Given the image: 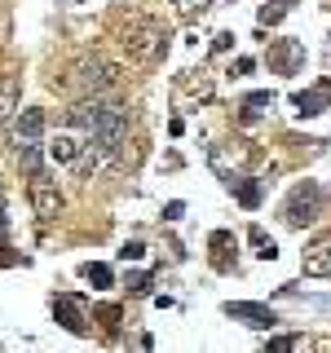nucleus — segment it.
Wrapping results in <instances>:
<instances>
[{
    "label": "nucleus",
    "instance_id": "18",
    "mask_svg": "<svg viewBox=\"0 0 331 353\" xmlns=\"http://www.w3.org/2000/svg\"><path fill=\"white\" fill-rule=\"evenodd\" d=\"M296 0H270V5H261V27H274V22H283L287 14H292Z\"/></svg>",
    "mask_w": 331,
    "mask_h": 353
},
{
    "label": "nucleus",
    "instance_id": "6",
    "mask_svg": "<svg viewBox=\"0 0 331 353\" xmlns=\"http://www.w3.org/2000/svg\"><path fill=\"white\" fill-rule=\"evenodd\" d=\"M110 159H115V146H106L102 137H93V132H88V137L80 141V154L71 159V168L80 172V176H93V172H102Z\"/></svg>",
    "mask_w": 331,
    "mask_h": 353
},
{
    "label": "nucleus",
    "instance_id": "20",
    "mask_svg": "<svg viewBox=\"0 0 331 353\" xmlns=\"http://www.w3.org/2000/svg\"><path fill=\"white\" fill-rule=\"evenodd\" d=\"M270 349L292 353V349H309V340H305V336H274V340H270Z\"/></svg>",
    "mask_w": 331,
    "mask_h": 353
},
{
    "label": "nucleus",
    "instance_id": "16",
    "mask_svg": "<svg viewBox=\"0 0 331 353\" xmlns=\"http://www.w3.org/2000/svg\"><path fill=\"white\" fill-rule=\"evenodd\" d=\"M14 146H18V168L27 176H36L40 172V146L36 141H14Z\"/></svg>",
    "mask_w": 331,
    "mask_h": 353
},
{
    "label": "nucleus",
    "instance_id": "8",
    "mask_svg": "<svg viewBox=\"0 0 331 353\" xmlns=\"http://www.w3.org/2000/svg\"><path fill=\"white\" fill-rule=\"evenodd\" d=\"M225 314L239 318V323H248V327H257V331H274V327H279L274 309H270V305H257V301H230Z\"/></svg>",
    "mask_w": 331,
    "mask_h": 353
},
{
    "label": "nucleus",
    "instance_id": "4",
    "mask_svg": "<svg viewBox=\"0 0 331 353\" xmlns=\"http://www.w3.org/2000/svg\"><path fill=\"white\" fill-rule=\"evenodd\" d=\"M106 106H110V97H106V93H80V97L71 102V110H66V124L80 128V132H93Z\"/></svg>",
    "mask_w": 331,
    "mask_h": 353
},
{
    "label": "nucleus",
    "instance_id": "19",
    "mask_svg": "<svg viewBox=\"0 0 331 353\" xmlns=\"http://www.w3.org/2000/svg\"><path fill=\"white\" fill-rule=\"evenodd\" d=\"M172 5H177V14H181L185 22H194V18L208 14V5H212V0H172Z\"/></svg>",
    "mask_w": 331,
    "mask_h": 353
},
{
    "label": "nucleus",
    "instance_id": "25",
    "mask_svg": "<svg viewBox=\"0 0 331 353\" xmlns=\"http://www.w3.org/2000/svg\"><path fill=\"white\" fill-rule=\"evenodd\" d=\"M181 212H185V203H168V208H163V221H177Z\"/></svg>",
    "mask_w": 331,
    "mask_h": 353
},
{
    "label": "nucleus",
    "instance_id": "15",
    "mask_svg": "<svg viewBox=\"0 0 331 353\" xmlns=\"http://www.w3.org/2000/svg\"><path fill=\"white\" fill-rule=\"evenodd\" d=\"M225 185L239 194V203H243V208H257V203H261V185L252 181V176H225Z\"/></svg>",
    "mask_w": 331,
    "mask_h": 353
},
{
    "label": "nucleus",
    "instance_id": "1",
    "mask_svg": "<svg viewBox=\"0 0 331 353\" xmlns=\"http://www.w3.org/2000/svg\"><path fill=\"white\" fill-rule=\"evenodd\" d=\"M124 53L132 62H154L163 53V44H168V31H163V22H154V18H146V14H132L128 22H124Z\"/></svg>",
    "mask_w": 331,
    "mask_h": 353
},
{
    "label": "nucleus",
    "instance_id": "23",
    "mask_svg": "<svg viewBox=\"0 0 331 353\" xmlns=\"http://www.w3.org/2000/svg\"><path fill=\"white\" fill-rule=\"evenodd\" d=\"M248 110H257V106H274V93H248V102H243Z\"/></svg>",
    "mask_w": 331,
    "mask_h": 353
},
{
    "label": "nucleus",
    "instance_id": "14",
    "mask_svg": "<svg viewBox=\"0 0 331 353\" xmlns=\"http://www.w3.org/2000/svg\"><path fill=\"white\" fill-rule=\"evenodd\" d=\"M75 154H80V137H75V132H58L53 146H49V159L53 163H71Z\"/></svg>",
    "mask_w": 331,
    "mask_h": 353
},
{
    "label": "nucleus",
    "instance_id": "13",
    "mask_svg": "<svg viewBox=\"0 0 331 353\" xmlns=\"http://www.w3.org/2000/svg\"><path fill=\"white\" fill-rule=\"evenodd\" d=\"M40 132H44V115L36 106H27V110L14 115V141H40Z\"/></svg>",
    "mask_w": 331,
    "mask_h": 353
},
{
    "label": "nucleus",
    "instance_id": "11",
    "mask_svg": "<svg viewBox=\"0 0 331 353\" xmlns=\"http://www.w3.org/2000/svg\"><path fill=\"white\" fill-rule=\"evenodd\" d=\"M53 314H58V323H62L66 331L84 336V305L75 301V296H53Z\"/></svg>",
    "mask_w": 331,
    "mask_h": 353
},
{
    "label": "nucleus",
    "instance_id": "10",
    "mask_svg": "<svg viewBox=\"0 0 331 353\" xmlns=\"http://www.w3.org/2000/svg\"><path fill=\"white\" fill-rule=\"evenodd\" d=\"M305 274H314V279H331V234L314 239L305 248Z\"/></svg>",
    "mask_w": 331,
    "mask_h": 353
},
{
    "label": "nucleus",
    "instance_id": "12",
    "mask_svg": "<svg viewBox=\"0 0 331 353\" xmlns=\"http://www.w3.org/2000/svg\"><path fill=\"white\" fill-rule=\"evenodd\" d=\"M331 106V84H314L309 93H296V115H323V110Z\"/></svg>",
    "mask_w": 331,
    "mask_h": 353
},
{
    "label": "nucleus",
    "instance_id": "17",
    "mask_svg": "<svg viewBox=\"0 0 331 353\" xmlns=\"http://www.w3.org/2000/svg\"><path fill=\"white\" fill-rule=\"evenodd\" d=\"M248 243L257 248V256H261V261H274V256H279V243H274L270 234H265L261 225H252V230H248Z\"/></svg>",
    "mask_w": 331,
    "mask_h": 353
},
{
    "label": "nucleus",
    "instance_id": "22",
    "mask_svg": "<svg viewBox=\"0 0 331 353\" xmlns=\"http://www.w3.org/2000/svg\"><path fill=\"white\" fill-rule=\"evenodd\" d=\"M128 292L132 296H150V274H132V279H128Z\"/></svg>",
    "mask_w": 331,
    "mask_h": 353
},
{
    "label": "nucleus",
    "instance_id": "3",
    "mask_svg": "<svg viewBox=\"0 0 331 353\" xmlns=\"http://www.w3.org/2000/svg\"><path fill=\"white\" fill-rule=\"evenodd\" d=\"M323 208H327V190L318 181H305V185H296L292 194H287V203H283V221L287 225H314L318 216H323Z\"/></svg>",
    "mask_w": 331,
    "mask_h": 353
},
{
    "label": "nucleus",
    "instance_id": "5",
    "mask_svg": "<svg viewBox=\"0 0 331 353\" xmlns=\"http://www.w3.org/2000/svg\"><path fill=\"white\" fill-rule=\"evenodd\" d=\"M31 212L40 221H58V212H62V190H58V181H49L44 172L31 176Z\"/></svg>",
    "mask_w": 331,
    "mask_h": 353
},
{
    "label": "nucleus",
    "instance_id": "24",
    "mask_svg": "<svg viewBox=\"0 0 331 353\" xmlns=\"http://www.w3.org/2000/svg\"><path fill=\"white\" fill-rule=\"evenodd\" d=\"M119 256H124V261H141V256H146V248H141V243H124Z\"/></svg>",
    "mask_w": 331,
    "mask_h": 353
},
{
    "label": "nucleus",
    "instance_id": "21",
    "mask_svg": "<svg viewBox=\"0 0 331 353\" xmlns=\"http://www.w3.org/2000/svg\"><path fill=\"white\" fill-rule=\"evenodd\" d=\"M84 279L97 283V287H110V265H93V261H88L84 265Z\"/></svg>",
    "mask_w": 331,
    "mask_h": 353
},
{
    "label": "nucleus",
    "instance_id": "27",
    "mask_svg": "<svg viewBox=\"0 0 331 353\" xmlns=\"http://www.w3.org/2000/svg\"><path fill=\"white\" fill-rule=\"evenodd\" d=\"M0 212H5V208H0ZM0 225H5V216H0Z\"/></svg>",
    "mask_w": 331,
    "mask_h": 353
},
{
    "label": "nucleus",
    "instance_id": "9",
    "mask_svg": "<svg viewBox=\"0 0 331 353\" xmlns=\"http://www.w3.org/2000/svg\"><path fill=\"white\" fill-rule=\"evenodd\" d=\"M270 66L279 75H296L305 66V44L301 40H279V44H274V53H270Z\"/></svg>",
    "mask_w": 331,
    "mask_h": 353
},
{
    "label": "nucleus",
    "instance_id": "26",
    "mask_svg": "<svg viewBox=\"0 0 331 353\" xmlns=\"http://www.w3.org/2000/svg\"><path fill=\"white\" fill-rule=\"evenodd\" d=\"M212 44H217V49H221V53H225V49H230V44H234V36H230V31H221V36H217Z\"/></svg>",
    "mask_w": 331,
    "mask_h": 353
},
{
    "label": "nucleus",
    "instance_id": "2",
    "mask_svg": "<svg viewBox=\"0 0 331 353\" xmlns=\"http://www.w3.org/2000/svg\"><path fill=\"white\" fill-rule=\"evenodd\" d=\"M115 80H119L115 62H106L102 53H84V58H75L71 71H66V88H75V93H106Z\"/></svg>",
    "mask_w": 331,
    "mask_h": 353
},
{
    "label": "nucleus",
    "instance_id": "7",
    "mask_svg": "<svg viewBox=\"0 0 331 353\" xmlns=\"http://www.w3.org/2000/svg\"><path fill=\"white\" fill-rule=\"evenodd\" d=\"M93 137H102L106 146H124V137H128V106L124 102H115L110 97V106L102 110V119H97V128H93Z\"/></svg>",
    "mask_w": 331,
    "mask_h": 353
}]
</instances>
